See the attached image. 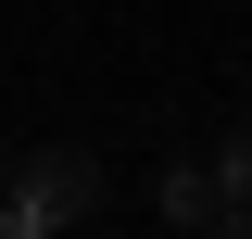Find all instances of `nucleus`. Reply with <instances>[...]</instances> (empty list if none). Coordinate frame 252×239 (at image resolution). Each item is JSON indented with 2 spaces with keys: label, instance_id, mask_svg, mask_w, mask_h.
<instances>
[{
  "label": "nucleus",
  "instance_id": "f03ea898",
  "mask_svg": "<svg viewBox=\"0 0 252 239\" xmlns=\"http://www.w3.org/2000/svg\"><path fill=\"white\" fill-rule=\"evenodd\" d=\"M164 227H227V239H240V214H227L215 177H164Z\"/></svg>",
  "mask_w": 252,
  "mask_h": 239
},
{
  "label": "nucleus",
  "instance_id": "f257e3e1",
  "mask_svg": "<svg viewBox=\"0 0 252 239\" xmlns=\"http://www.w3.org/2000/svg\"><path fill=\"white\" fill-rule=\"evenodd\" d=\"M101 214V151H26L0 177V227L38 239V227H89Z\"/></svg>",
  "mask_w": 252,
  "mask_h": 239
},
{
  "label": "nucleus",
  "instance_id": "7ed1b4c3",
  "mask_svg": "<svg viewBox=\"0 0 252 239\" xmlns=\"http://www.w3.org/2000/svg\"><path fill=\"white\" fill-rule=\"evenodd\" d=\"M215 189H227V214H240V227H252V126H240V139L215 151Z\"/></svg>",
  "mask_w": 252,
  "mask_h": 239
},
{
  "label": "nucleus",
  "instance_id": "20e7f679",
  "mask_svg": "<svg viewBox=\"0 0 252 239\" xmlns=\"http://www.w3.org/2000/svg\"><path fill=\"white\" fill-rule=\"evenodd\" d=\"M0 177H13V151H0Z\"/></svg>",
  "mask_w": 252,
  "mask_h": 239
}]
</instances>
